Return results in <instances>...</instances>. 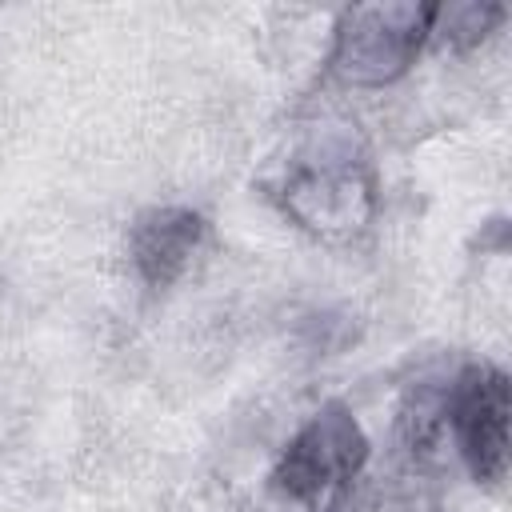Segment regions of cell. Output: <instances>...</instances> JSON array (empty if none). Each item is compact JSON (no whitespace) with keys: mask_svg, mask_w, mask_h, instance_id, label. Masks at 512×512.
I'll use <instances>...</instances> for the list:
<instances>
[{"mask_svg":"<svg viewBox=\"0 0 512 512\" xmlns=\"http://www.w3.org/2000/svg\"><path fill=\"white\" fill-rule=\"evenodd\" d=\"M508 412V376L496 364H468L444 392L440 416L480 484H500L508 476Z\"/></svg>","mask_w":512,"mask_h":512,"instance_id":"3957f363","label":"cell"},{"mask_svg":"<svg viewBox=\"0 0 512 512\" xmlns=\"http://www.w3.org/2000/svg\"><path fill=\"white\" fill-rule=\"evenodd\" d=\"M204 244V220L192 208H148L128 228V256L148 288H168L184 276Z\"/></svg>","mask_w":512,"mask_h":512,"instance_id":"5b68a950","label":"cell"},{"mask_svg":"<svg viewBox=\"0 0 512 512\" xmlns=\"http://www.w3.org/2000/svg\"><path fill=\"white\" fill-rule=\"evenodd\" d=\"M500 16H504L500 4H452V8H436L432 32L448 44H476L488 36V28Z\"/></svg>","mask_w":512,"mask_h":512,"instance_id":"8992f818","label":"cell"},{"mask_svg":"<svg viewBox=\"0 0 512 512\" xmlns=\"http://www.w3.org/2000/svg\"><path fill=\"white\" fill-rule=\"evenodd\" d=\"M432 4H356L340 16L332 40V72L356 88H380L400 80L424 40L432 36Z\"/></svg>","mask_w":512,"mask_h":512,"instance_id":"7a4b0ae2","label":"cell"},{"mask_svg":"<svg viewBox=\"0 0 512 512\" xmlns=\"http://www.w3.org/2000/svg\"><path fill=\"white\" fill-rule=\"evenodd\" d=\"M368 460V440L344 404H324L284 444L264 480V512H340Z\"/></svg>","mask_w":512,"mask_h":512,"instance_id":"6da1fadb","label":"cell"},{"mask_svg":"<svg viewBox=\"0 0 512 512\" xmlns=\"http://www.w3.org/2000/svg\"><path fill=\"white\" fill-rule=\"evenodd\" d=\"M280 200L300 228L316 236H352L372 220L376 184L368 168L352 160V152H324L288 172Z\"/></svg>","mask_w":512,"mask_h":512,"instance_id":"277c9868","label":"cell"}]
</instances>
